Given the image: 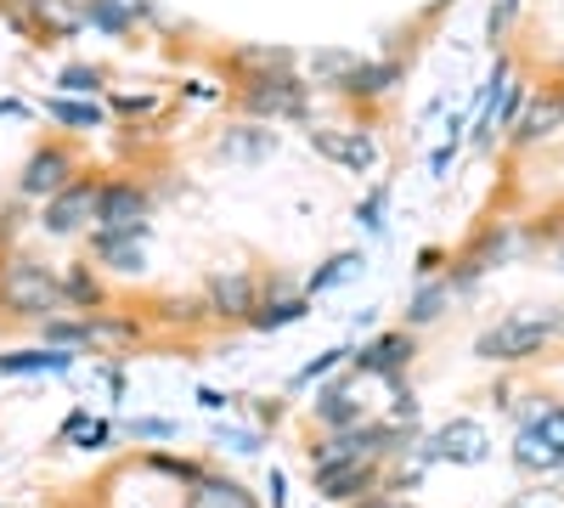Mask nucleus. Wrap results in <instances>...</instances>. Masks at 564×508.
<instances>
[{"label":"nucleus","mask_w":564,"mask_h":508,"mask_svg":"<svg viewBox=\"0 0 564 508\" xmlns=\"http://www.w3.org/2000/svg\"><path fill=\"white\" fill-rule=\"evenodd\" d=\"M0 305H12L18 316L52 322V311H63V283L40 260H12L7 271H0Z\"/></svg>","instance_id":"obj_1"},{"label":"nucleus","mask_w":564,"mask_h":508,"mask_svg":"<svg viewBox=\"0 0 564 508\" xmlns=\"http://www.w3.org/2000/svg\"><path fill=\"white\" fill-rule=\"evenodd\" d=\"M553 334H558V316H553V311H547V316H502L497 328H486V334L475 339V356H480V361H525V356H536Z\"/></svg>","instance_id":"obj_2"},{"label":"nucleus","mask_w":564,"mask_h":508,"mask_svg":"<svg viewBox=\"0 0 564 508\" xmlns=\"http://www.w3.org/2000/svg\"><path fill=\"white\" fill-rule=\"evenodd\" d=\"M417 446H423L430 464H486L491 457V435H486L480 419H452L435 435H423Z\"/></svg>","instance_id":"obj_3"},{"label":"nucleus","mask_w":564,"mask_h":508,"mask_svg":"<svg viewBox=\"0 0 564 508\" xmlns=\"http://www.w3.org/2000/svg\"><path fill=\"white\" fill-rule=\"evenodd\" d=\"M243 108L260 114V119H300L305 114V85L289 68L254 74V79H243Z\"/></svg>","instance_id":"obj_4"},{"label":"nucleus","mask_w":564,"mask_h":508,"mask_svg":"<svg viewBox=\"0 0 564 508\" xmlns=\"http://www.w3.org/2000/svg\"><path fill=\"white\" fill-rule=\"evenodd\" d=\"M97 204H102V181H74V187H63L52 204L40 209V226L52 238H74L85 220H97Z\"/></svg>","instance_id":"obj_5"},{"label":"nucleus","mask_w":564,"mask_h":508,"mask_svg":"<svg viewBox=\"0 0 564 508\" xmlns=\"http://www.w3.org/2000/svg\"><path fill=\"white\" fill-rule=\"evenodd\" d=\"M412 356H417L412 328H390V334H379V339H367L350 361H356V374H372V379H401L406 367H412Z\"/></svg>","instance_id":"obj_6"},{"label":"nucleus","mask_w":564,"mask_h":508,"mask_svg":"<svg viewBox=\"0 0 564 508\" xmlns=\"http://www.w3.org/2000/svg\"><path fill=\"white\" fill-rule=\"evenodd\" d=\"M63 187H74V153L68 148H40L23 164V175H18V193L23 198H45V204H52Z\"/></svg>","instance_id":"obj_7"},{"label":"nucleus","mask_w":564,"mask_h":508,"mask_svg":"<svg viewBox=\"0 0 564 508\" xmlns=\"http://www.w3.org/2000/svg\"><path fill=\"white\" fill-rule=\"evenodd\" d=\"M311 148H316L322 159H334V164L356 170V175L379 164V142H372L367 130H345V125H322V130H311Z\"/></svg>","instance_id":"obj_8"},{"label":"nucleus","mask_w":564,"mask_h":508,"mask_svg":"<svg viewBox=\"0 0 564 508\" xmlns=\"http://www.w3.org/2000/svg\"><path fill=\"white\" fill-rule=\"evenodd\" d=\"M135 226H148V193L135 181H102L97 233H135Z\"/></svg>","instance_id":"obj_9"},{"label":"nucleus","mask_w":564,"mask_h":508,"mask_svg":"<svg viewBox=\"0 0 564 508\" xmlns=\"http://www.w3.org/2000/svg\"><path fill=\"white\" fill-rule=\"evenodd\" d=\"M209 316H226V322H249L254 305H260V283L249 271H215L209 277V294H204Z\"/></svg>","instance_id":"obj_10"},{"label":"nucleus","mask_w":564,"mask_h":508,"mask_svg":"<svg viewBox=\"0 0 564 508\" xmlns=\"http://www.w3.org/2000/svg\"><path fill=\"white\" fill-rule=\"evenodd\" d=\"M372 491H384V469L379 464H334L316 469V497L322 502H361Z\"/></svg>","instance_id":"obj_11"},{"label":"nucleus","mask_w":564,"mask_h":508,"mask_svg":"<svg viewBox=\"0 0 564 508\" xmlns=\"http://www.w3.org/2000/svg\"><path fill=\"white\" fill-rule=\"evenodd\" d=\"M513 464H520L525 475H558L564 469V452L547 441V430L536 419H525V430L513 435Z\"/></svg>","instance_id":"obj_12"},{"label":"nucleus","mask_w":564,"mask_h":508,"mask_svg":"<svg viewBox=\"0 0 564 508\" xmlns=\"http://www.w3.org/2000/svg\"><path fill=\"white\" fill-rule=\"evenodd\" d=\"M311 412H316V424H322L327 435H345V430L367 424V419H361V401L350 396V385H345V379H339V385H327V390H316Z\"/></svg>","instance_id":"obj_13"},{"label":"nucleus","mask_w":564,"mask_h":508,"mask_svg":"<svg viewBox=\"0 0 564 508\" xmlns=\"http://www.w3.org/2000/svg\"><path fill=\"white\" fill-rule=\"evenodd\" d=\"M141 244H148V226H135V233H90V255L108 271H141Z\"/></svg>","instance_id":"obj_14"},{"label":"nucleus","mask_w":564,"mask_h":508,"mask_svg":"<svg viewBox=\"0 0 564 508\" xmlns=\"http://www.w3.org/2000/svg\"><path fill=\"white\" fill-rule=\"evenodd\" d=\"M390 85H401V63H395V57H379V63H356V74L345 79V97H356V102H379Z\"/></svg>","instance_id":"obj_15"},{"label":"nucleus","mask_w":564,"mask_h":508,"mask_svg":"<svg viewBox=\"0 0 564 508\" xmlns=\"http://www.w3.org/2000/svg\"><path fill=\"white\" fill-rule=\"evenodd\" d=\"M74 350L63 345H34V350H7L0 356V374H68Z\"/></svg>","instance_id":"obj_16"},{"label":"nucleus","mask_w":564,"mask_h":508,"mask_svg":"<svg viewBox=\"0 0 564 508\" xmlns=\"http://www.w3.org/2000/svg\"><path fill=\"white\" fill-rule=\"evenodd\" d=\"M564 125V97H531V108H525V119L513 125V142H536V136H553Z\"/></svg>","instance_id":"obj_17"},{"label":"nucleus","mask_w":564,"mask_h":508,"mask_svg":"<svg viewBox=\"0 0 564 508\" xmlns=\"http://www.w3.org/2000/svg\"><path fill=\"white\" fill-rule=\"evenodd\" d=\"M45 114H52L57 125H68V130H102V125H108V114L97 108V97H90V102H79V97H52V102H45Z\"/></svg>","instance_id":"obj_18"},{"label":"nucleus","mask_w":564,"mask_h":508,"mask_svg":"<svg viewBox=\"0 0 564 508\" xmlns=\"http://www.w3.org/2000/svg\"><path fill=\"white\" fill-rule=\"evenodd\" d=\"M305 316V300H260L254 316H249V328L254 334H276V328H289V322Z\"/></svg>","instance_id":"obj_19"},{"label":"nucleus","mask_w":564,"mask_h":508,"mask_svg":"<svg viewBox=\"0 0 564 508\" xmlns=\"http://www.w3.org/2000/svg\"><path fill=\"white\" fill-rule=\"evenodd\" d=\"M452 300V283H423L412 300H406V328H423V322H435Z\"/></svg>","instance_id":"obj_20"},{"label":"nucleus","mask_w":564,"mask_h":508,"mask_svg":"<svg viewBox=\"0 0 564 508\" xmlns=\"http://www.w3.org/2000/svg\"><path fill=\"white\" fill-rule=\"evenodd\" d=\"M198 502H204V508H260L238 480H220V475H204V480H198Z\"/></svg>","instance_id":"obj_21"},{"label":"nucleus","mask_w":564,"mask_h":508,"mask_svg":"<svg viewBox=\"0 0 564 508\" xmlns=\"http://www.w3.org/2000/svg\"><path fill=\"white\" fill-rule=\"evenodd\" d=\"M356 63H361L356 52H316V57H311V79H316V85L345 90V79L356 74Z\"/></svg>","instance_id":"obj_22"},{"label":"nucleus","mask_w":564,"mask_h":508,"mask_svg":"<svg viewBox=\"0 0 564 508\" xmlns=\"http://www.w3.org/2000/svg\"><path fill=\"white\" fill-rule=\"evenodd\" d=\"M148 469L164 475V480H175V486H198L209 475L204 464H193V457H170V452H148Z\"/></svg>","instance_id":"obj_23"},{"label":"nucleus","mask_w":564,"mask_h":508,"mask_svg":"<svg viewBox=\"0 0 564 508\" xmlns=\"http://www.w3.org/2000/svg\"><path fill=\"white\" fill-rule=\"evenodd\" d=\"M361 266H367L361 255H334V260H327L322 271H311V283H305V294H327V289H339L345 277H356Z\"/></svg>","instance_id":"obj_24"},{"label":"nucleus","mask_w":564,"mask_h":508,"mask_svg":"<svg viewBox=\"0 0 564 508\" xmlns=\"http://www.w3.org/2000/svg\"><path fill=\"white\" fill-rule=\"evenodd\" d=\"M63 300H74V305H85V311H97V305H102V283L90 277V266H68V277H63Z\"/></svg>","instance_id":"obj_25"},{"label":"nucleus","mask_w":564,"mask_h":508,"mask_svg":"<svg viewBox=\"0 0 564 508\" xmlns=\"http://www.w3.org/2000/svg\"><path fill=\"white\" fill-rule=\"evenodd\" d=\"M63 435H74L79 452H97V446L113 441V424H108V419H85V412H74V419L63 424Z\"/></svg>","instance_id":"obj_26"},{"label":"nucleus","mask_w":564,"mask_h":508,"mask_svg":"<svg viewBox=\"0 0 564 508\" xmlns=\"http://www.w3.org/2000/svg\"><path fill=\"white\" fill-rule=\"evenodd\" d=\"M231 63L276 74V68H294V52H282V45H243V52H231Z\"/></svg>","instance_id":"obj_27"},{"label":"nucleus","mask_w":564,"mask_h":508,"mask_svg":"<svg viewBox=\"0 0 564 508\" xmlns=\"http://www.w3.org/2000/svg\"><path fill=\"white\" fill-rule=\"evenodd\" d=\"M265 148H276V136L260 130V125H243L238 136H220V153H238V159H254V153H265Z\"/></svg>","instance_id":"obj_28"},{"label":"nucleus","mask_w":564,"mask_h":508,"mask_svg":"<svg viewBox=\"0 0 564 508\" xmlns=\"http://www.w3.org/2000/svg\"><path fill=\"white\" fill-rule=\"evenodd\" d=\"M57 85L68 90V97H97V85H102V68H90V63H68L63 74H57Z\"/></svg>","instance_id":"obj_29"},{"label":"nucleus","mask_w":564,"mask_h":508,"mask_svg":"<svg viewBox=\"0 0 564 508\" xmlns=\"http://www.w3.org/2000/svg\"><path fill=\"white\" fill-rule=\"evenodd\" d=\"M85 18L97 23L102 34H124V29H130V7H124V0H90Z\"/></svg>","instance_id":"obj_30"},{"label":"nucleus","mask_w":564,"mask_h":508,"mask_svg":"<svg viewBox=\"0 0 564 508\" xmlns=\"http://www.w3.org/2000/svg\"><path fill=\"white\" fill-rule=\"evenodd\" d=\"M384 204H390V187H372V193L356 204V226H367V233H384Z\"/></svg>","instance_id":"obj_31"},{"label":"nucleus","mask_w":564,"mask_h":508,"mask_svg":"<svg viewBox=\"0 0 564 508\" xmlns=\"http://www.w3.org/2000/svg\"><path fill=\"white\" fill-rule=\"evenodd\" d=\"M350 356H356V350H345V345H339V350H322L316 361H305L300 374H294V385H316V379H327V374H334L339 361H350Z\"/></svg>","instance_id":"obj_32"},{"label":"nucleus","mask_w":564,"mask_h":508,"mask_svg":"<svg viewBox=\"0 0 564 508\" xmlns=\"http://www.w3.org/2000/svg\"><path fill=\"white\" fill-rule=\"evenodd\" d=\"M124 430H130V441H170V435H175L170 419H130Z\"/></svg>","instance_id":"obj_33"},{"label":"nucleus","mask_w":564,"mask_h":508,"mask_svg":"<svg viewBox=\"0 0 564 508\" xmlns=\"http://www.w3.org/2000/svg\"><path fill=\"white\" fill-rule=\"evenodd\" d=\"M220 446L238 452V457H249V452H260V435H254V430H220Z\"/></svg>","instance_id":"obj_34"},{"label":"nucleus","mask_w":564,"mask_h":508,"mask_svg":"<svg viewBox=\"0 0 564 508\" xmlns=\"http://www.w3.org/2000/svg\"><path fill=\"white\" fill-rule=\"evenodd\" d=\"M536 424H542V430H547V441L564 452V407H542V412H536Z\"/></svg>","instance_id":"obj_35"},{"label":"nucleus","mask_w":564,"mask_h":508,"mask_svg":"<svg viewBox=\"0 0 564 508\" xmlns=\"http://www.w3.org/2000/svg\"><path fill=\"white\" fill-rule=\"evenodd\" d=\"M452 153H457V142H441V148L430 153V175H446V164H452Z\"/></svg>","instance_id":"obj_36"},{"label":"nucleus","mask_w":564,"mask_h":508,"mask_svg":"<svg viewBox=\"0 0 564 508\" xmlns=\"http://www.w3.org/2000/svg\"><path fill=\"white\" fill-rule=\"evenodd\" d=\"M289 502V480H282V469H271V508Z\"/></svg>","instance_id":"obj_37"},{"label":"nucleus","mask_w":564,"mask_h":508,"mask_svg":"<svg viewBox=\"0 0 564 508\" xmlns=\"http://www.w3.org/2000/svg\"><path fill=\"white\" fill-rule=\"evenodd\" d=\"M0 119H29V102H18V97H0Z\"/></svg>","instance_id":"obj_38"},{"label":"nucleus","mask_w":564,"mask_h":508,"mask_svg":"<svg viewBox=\"0 0 564 508\" xmlns=\"http://www.w3.org/2000/svg\"><path fill=\"white\" fill-rule=\"evenodd\" d=\"M435 266H441V249H423L417 255V277H435Z\"/></svg>","instance_id":"obj_39"},{"label":"nucleus","mask_w":564,"mask_h":508,"mask_svg":"<svg viewBox=\"0 0 564 508\" xmlns=\"http://www.w3.org/2000/svg\"><path fill=\"white\" fill-rule=\"evenodd\" d=\"M198 407H209V412H226V407H231V401H226V396H220V390H198Z\"/></svg>","instance_id":"obj_40"},{"label":"nucleus","mask_w":564,"mask_h":508,"mask_svg":"<svg viewBox=\"0 0 564 508\" xmlns=\"http://www.w3.org/2000/svg\"><path fill=\"white\" fill-rule=\"evenodd\" d=\"M124 114H153V97H119Z\"/></svg>","instance_id":"obj_41"},{"label":"nucleus","mask_w":564,"mask_h":508,"mask_svg":"<svg viewBox=\"0 0 564 508\" xmlns=\"http://www.w3.org/2000/svg\"><path fill=\"white\" fill-rule=\"evenodd\" d=\"M356 508H401V502H395V497H390V491H372V497H361V502H356Z\"/></svg>","instance_id":"obj_42"},{"label":"nucleus","mask_w":564,"mask_h":508,"mask_svg":"<svg viewBox=\"0 0 564 508\" xmlns=\"http://www.w3.org/2000/svg\"><path fill=\"white\" fill-rule=\"evenodd\" d=\"M508 508H553V502H547V497H542V491H525V497H513V502H508Z\"/></svg>","instance_id":"obj_43"},{"label":"nucleus","mask_w":564,"mask_h":508,"mask_svg":"<svg viewBox=\"0 0 564 508\" xmlns=\"http://www.w3.org/2000/svg\"><path fill=\"white\" fill-rule=\"evenodd\" d=\"M558 271H564V249H558Z\"/></svg>","instance_id":"obj_44"},{"label":"nucleus","mask_w":564,"mask_h":508,"mask_svg":"<svg viewBox=\"0 0 564 508\" xmlns=\"http://www.w3.org/2000/svg\"><path fill=\"white\" fill-rule=\"evenodd\" d=\"M401 508H417V502H401Z\"/></svg>","instance_id":"obj_45"}]
</instances>
